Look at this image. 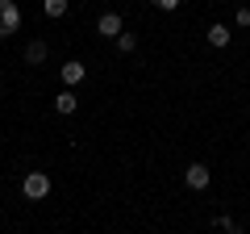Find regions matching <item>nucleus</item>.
Listing matches in <instances>:
<instances>
[{
  "label": "nucleus",
  "instance_id": "1",
  "mask_svg": "<svg viewBox=\"0 0 250 234\" xmlns=\"http://www.w3.org/2000/svg\"><path fill=\"white\" fill-rule=\"evenodd\" d=\"M21 192H25V201H46L50 197V176L46 171H29L21 180Z\"/></svg>",
  "mask_w": 250,
  "mask_h": 234
},
{
  "label": "nucleus",
  "instance_id": "2",
  "mask_svg": "<svg viewBox=\"0 0 250 234\" xmlns=\"http://www.w3.org/2000/svg\"><path fill=\"white\" fill-rule=\"evenodd\" d=\"M21 29V9L13 4V0H0V38H9Z\"/></svg>",
  "mask_w": 250,
  "mask_h": 234
},
{
  "label": "nucleus",
  "instance_id": "3",
  "mask_svg": "<svg viewBox=\"0 0 250 234\" xmlns=\"http://www.w3.org/2000/svg\"><path fill=\"white\" fill-rule=\"evenodd\" d=\"M184 180H188V188H192V192H205L208 188V167H205V163H188Z\"/></svg>",
  "mask_w": 250,
  "mask_h": 234
},
{
  "label": "nucleus",
  "instance_id": "4",
  "mask_svg": "<svg viewBox=\"0 0 250 234\" xmlns=\"http://www.w3.org/2000/svg\"><path fill=\"white\" fill-rule=\"evenodd\" d=\"M96 34L121 38V34H125V29H121V13H100V17H96Z\"/></svg>",
  "mask_w": 250,
  "mask_h": 234
},
{
  "label": "nucleus",
  "instance_id": "5",
  "mask_svg": "<svg viewBox=\"0 0 250 234\" xmlns=\"http://www.w3.org/2000/svg\"><path fill=\"white\" fill-rule=\"evenodd\" d=\"M83 75H88V67H83V63H75V59H71V63H62V84H71V88H75Z\"/></svg>",
  "mask_w": 250,
  "mask_h": 234
},
{
  "label": "nucleus",
  "instance_id": "6",
  "mask_svg": "<svg viewBox=\"0 0 250 234\" xmlns=\"http://www.w3.org/2000/svg\"><path fill=\"white\" fill-rule=\"evenodd\" d=\"M75 105H80V100H75V92H59V96H54V113H62V117H71Z\"/></svg>",
  "mask_w": 250,
  "mask_h": 234
},
{
  "label": "nucleus",
  "instance_id": "7",
  "mask_svg": "<svg viewBox=\"0 0 250 234\" xmlns=\"http://www.w3.org/2000/svg\"><path fill=\"white\" fill-rule=\"evenodd\" d=\"M229 25H208V46H217V50H221V46H229Z\"/></svg>",
  "mask_w": 250,
  "mask_h": 234
},
{
  "label": "nucleus",
  "instance_id": "8",
  "mask_svg": "<svg viewBox=\"0 0 250 234\" xmlns=\"http://www.w3.org/2000/svg\"><path fill=\"white\" fill-rule=\"evenodd\" d=\"M46 54H50V50H46V42H29L25 46V59H29V63H46Z\"/></svg>",
  "mask_w": 250,
  "mask_h": 234
},
{
  "label": "nucleus",
  "instance_id": "9",
  "mask_svg": "<svg viewBox=\"0 0 250 234\" xmlns=\"http://www.w3.org/2000/svg\"><path fill=\"white\" fill-rule=\"evenodd\" d=\"M42 13H46V17H54V21H59L62 13H67V0H42Z\"/></svg>",
  "mask_w": 250,
  "mask_h": 234
},
{
  "label": "nucleus",
  "instance_id": "10",
  "mask_svg": "<svg viewBox=\"0 0 250 234\" xmlns=\"http://www.w3.org/2000/svg\"><path fill=\"white\" fill-rule=\"evenodd\" d=\"M117 50H121V54H134L138 50V38L134 34H121V38H117Z\"/></svg>",
  "mask_w": 250,
  "mask_h": 234
},
{
  "label": "nucleus",
  "instance_id": "11",
  "mask_svg": "<svg viewBox=\"0 0 250 234\" xmlns=\"http://www.w3.org/2000/svg\"><path fill=\"white\" fill-rule=\"evenodd\" d=\"M217 226H221V230H225V234H242V226H238V222H233V217H229V213H221V217H217Z\"/></svg>",
  "mask_w": 250,
  "mask_h": 234
},
{
  "label": "nucleus",
  "instance_id": "12",
  "mask_svg": "<svg viewBox=\"0 0 250 234\" xmlns=\"http://www.w3.org/2000/svg\"><path fill=\"white\" fill-rule=\"evenodd\" d=\"M233 21H238V29H250V9H246V4H238V13H233Z\"/></svg>",
  "mask_w": 250,
  "mask_h": 234
},
{
  "label": "nucleus",
  "instance_id": "13",
  "mask_svg": "<svg viewBox=\"0 0 250 234\" xmlns=\"http://www.w3.org/2000/svg\"><path fill=\"white\" fill-rule=\"evenodd\" d=\"M150 4H154V9H163V13H175L184 0H150Z\"/></svg>",
  "mask_w": 250,
  "mask_h": 234
}]
</instances>
